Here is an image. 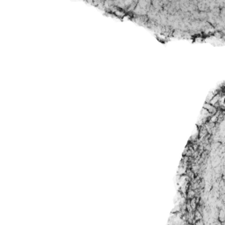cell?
<instances>
[{"instance_id":"1","label":"cell","mask_w":225,"mask_h":225,"mask_svg":"<svg viewBox=\"0 0 225 225\" xmlns=\"http://www.w3.org/2000/svg\"><path fill=\"white\" fill-rule=\"evenodd\" d=\"M204 109H206V110L211 115H213V114L216 113V112H217V108H216V107H215V106H213V105L209 104V102H206V103L204 104Z\"/></svg>"}]
</instances>
